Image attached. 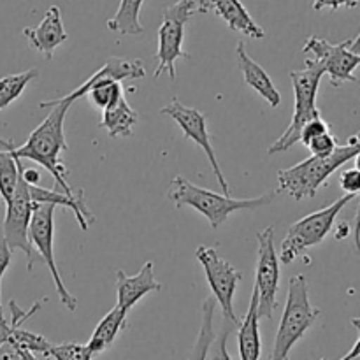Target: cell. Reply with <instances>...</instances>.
<instances>
[{"mask_svg":"<svg viewBox=\"0 0 360 360\" xmlns=\"http://www.w3.org/2000/svg\"><path fill=\"white\" fill-rule=\"evenodd\" d=\"M340 185L347 193H350V195H357L360 190L359 169L355 167V169H348V171H345L340 178Z\"/></svg>","mask_w":360,"mask_h":360,"instance_id":"obj_30","label":"cell"},{"mask_svg":"<svg viewBox=\"0 0 360 360\" xmlns=\"http://www.w3.org/2000/svg\"><path fill=\"white\" fill-rule=\"evenodd\" d=\"M197 6V14L210 13V0H195Z\"/></svg>","mask_w":360,"mask_h":360,"instance_id":"obj_34","label":"cell"},{"mask_svg":"<svg viewBox=\"0 0 360 360\" xmlns=\"http://www.w3.org/2000/svg\"><path fill=\"white\" fill-rule=\"evenodd\" d=\"M37 76V69H28L25 70V72L2 77V79H0V112L6 108H9L16 98H20V95L25 91V88H27Z\"/></svg>","mask_w":360,"mask_h":360,"instance_id":"obj_23","label":"cell"},{"mask_svg":"<svg viewBox=\"0 0 360 360\" xmlns=\"http://www.w3.org/2000/svg\"><path fill=\"white\" fill-rule=\"evenodd\" d=\"M214 309H217V301L213 297L206 299L202 304V323H200L199 334H197L195 345L192 348L188 360H206L210 348L213 345L214 338H217V330H214L213 320H214Z\"/></svg>","mask_w":360,"mask_h":360,"instance_id":"obj_22","label":"cell"},{"mask_svg":"<svg viewBox=\"0 0 360 360\" xmlns=\"http://www.w3.org/2000/svg\"><path fill=\"white\" fill-rule=\"evenodd\" d=\"M360 153V141L352 136L348 144L338 146L329 157H309L292 167L278 171V192L290 195L294 200L311 199L316 195L320 186L327 181L329 176L350 160L357 158Z\"/></svg>","mask_w":360,"mask_h":360,"instance_id":"obj_2","label":"cell"},{"mask_svg":"<svg viewBox=\"0 0 360 360\" xmlns=\"http://www.w3.org/2000/svg\"><path fill=\"white\" fill-rule=\"evenodd\" d=\"M55 210L56 206H53V204L34 202V211H32L30 225H28V241H30L32 252L39 253L37 262H42L48 266L53 281H55V290L58 294L60 302L69 311H76L77 299L67 290L55 260V250H53V239H55Z\"/></svg>","mask_w":360,"mask_h":360,"instance_id":"obj_8","label":"cell"},{"mask_svg":"<svg viewBox=\"0 0 360 360\" xmlns=\"http://www.w3.org/2000/svg\"><path fill=\"white\" fill-rule=\"evenodd\" d=\"M350 225H348V221H341L340 225H338L336 232H334V236H336L338 241H343V239L348 238V234H350Z\"/></svg>","mask_w":360,"mask_h":360,"instance_id":"obj_33","label":"cell"},{"mask_svg":"<svg viewBox=\"0 0 360 360\" xmlns=\"http://www.w3.org/2000/svg\"><path fill=\"white\" fill-rule=\"evenodd\" d=\"M329 130H330L329 123H327L326 120L322 118V116H319V118L311 120V122H308L304 127H302L301 136H299V141H302V143H304V146H306L309 141H313L315 137H319L320 134L329 132Z\"/></svg>","mask_w":360,"mask_h":360,"instance_id":"obj_28","label":"cell"},{"mask_svg":"<svg viewBox=\"0 0 360 360\" xmlns=\"http://www.w3.org/2000/svg\"><path fill=\"white\" fill-rule=\"evenodd\" d=\"M21 160L18 162V181L16 188H14L13 197H11L9 202L6 204V218H4V227L2 234L6 238L7 246H9L11 252L14 250H20L27 255L28 266L27 269H34V252H32L30 241H28V225H30L32 211H34V200L30 197V188H28L27 183L21 178Z\"/></svg>","mask_w":360,"mask_h":360,"instance_id":"obj_12","label":"cell"},{"mask_svg":"<svg viewBox=\"0 0 360 360\" xmlns=\"http://www.w3.org/2000/svg\"><path fill=\"white\" fill-rule=\"evenodd\" d=\"M11 260H13V252L7 246L6 238H4L2 231H0V319H4L2 313V278L6 274L7 267L11 266Z\"/></svg>","mask_w":360,"mask_h":360,"instance_id":"obj_29","label":"cell"},{"mask_svg":"<svg viewBox=\"0 0 360 360\" xmlns=\"http://www.w3.org/2000/svg\"><path fill=\"white\" fill-rule=\"evenodd\" d=\"M53 360H94L95 355L91 354L90 348L86 345L79 343H62V345H53L49 347L48 355Z\"/></svg>","mask_w":360,"mask_h":360,"instance_id":"obj_25","label":"cell"},{"mask_svg":"<svg viewBox=\"0 0 360 360\" xmlns=\"http://www.w3.org/2000/svg\"><path fill=\"white\" fill-rule=\"evenodd\" d=\"M137 116H139L137 111L130 108L125 95H123L115 105L102 111V118L98 125L111 137H130L134 134V127L137 125V120H139Z\"/></svg>","mask_w":360,"mask_h":360,"instance_id":"obj_20","label":"cell"},{"mask_svg":"<svg viewBox=\"0 0 360 360\" xmlns=\"http://www.w3.org/2000/svg\"><path fill=\"white\" fill-rule=\"evenodd\" d=\"M144 0H122L118 11L111 20H108V28L111 32L122 35H137L143 34L144 27L139 21L141 7Z\"/></svg>","mask_w":360,"mask_h":360,"instance_id":"obj_21","label":"cell"},{"mask_svg":"<svg viewBox=\"0 0 360 360\" xmlns=\"http://www.w3.org/2000/svg\"><path fill=\"white\" fill-rule=\"evenodd\" d=\"M236 329H238V326H236V323H232L231 320L224 319V326H221L220 333H218L217 338H214V341H213V345H211L210 354H207L206 360H232L231 355H229V350H227V340Z\"/></svg>","mask_w":360,"mask_h":360,"instance_id":"obj_26","label":"cell"},{"mask_svg":"<svg viewBox=\"0 0 360 360\" xmlns=\"http://www.w3.org/2000/svg\"><path fill=\"white\" fill-rule=\"evenodd\" d=\"M23 35L27 37L32 49L44 55V58L51 60L53 55H55V49L69 39V34H67L65 27H63L60 7H49L41 23L37 27H25Z\"/></svg>","mask_w":360,"mask_h":360,"instance_id":"obj_14","label":"cell"},{"mask_svg":"<svg viewBox=\"0 0 360 360\" xmlns=\"http://www.w3.org/2000/svg\"><path fill=\"white\" fill-rule=\"evenodd\" d=\"M195 257L202 266L207 285L224 313V319L239 326L241 320L234 311V295L239 281L243 280V273L218 253L217 246H199L195 250Z\"/></svg>","mask_w":360,"mask_h":360,"instance_id":"obj_9","label":"cell"},{"mask_svg":"<svg viewBox=\"0 0 360 360\" xmlns=\"http://www.w3.org/2000/svg\"><path fill=\"white\" fill-rule=\"evenodd\" d=\"M359 0H313V9L323 11V9H333L338 11L340 7H357Z\"/></svg>","mask_w":360,"mask_h":360,"instance_id":"obj_31","label":"cell"},{"mask_svg":"<svg viewBox=\"0 0 360 360\" xmlns=\"http://www.w3.org/2000/svg\"><path fill=\"white\" fill-rule=\"evenodd\" d=\"M260 316H259V295L255 287L252 290L248 311L238 326V347L241 360H260L262 354V340H260Z\"/></svg>","mask_w":360,"mask_h":360,"instance_id":"obj_17","label":"cell"},{"mask_svg":"<svg viewBox=\"0 0 360 360\" xmlns=\"http://www.w3.org/2000/svg\"><path fill=\"white\" fill-rule=\"evenodd\" d=\"M193 14H197L195 0H178L164 9L162 25L158 28V48L155 55L158 65L155 69V77H160L162 72H167L169 79L174 83L176 62L179 58H190L183 48V42H185V25Z\"/></svg>","mask_w":360,"mask_h":360,"instance_id":"obj_7","label":"cell"},{"mask_svg":"<svg viewBox=\"0 0 360 360\" xmlns=\"http://www.w3.org/2000/svg\"><path fill=\"white\" fill-rule=\"evenodd\" d=\"M354 360H359V359H354Z\"/></svg>","mask_w":360,"mask_h":360,"instance_id":"obj_36","label":"cell"},{"mask_svg":"<svg viewBox=\"0 0 360 360\" xmlns=\"http://www.w3.org/2000/svg\"><path fill=\"white\" fill-rule=\"evenodd\" d=\"M69 108L70 104L53 105V108H49L51 111L46 116L44 122L32 130L27 143L21 144V146H14L13 141L0 137V148L9 151L14 158H20V160L28 158V160L41 164L55 178L56 185L60 186L63 195H67L69 199H77V197L84 195V190H76L74 186H70V183L67 181V172L69 171L60 160V153L69 150L65 141V130H63Z\"/></svg>","mask_w":360,"mask_h":360,"instance_id":"obj_1","label":"cell"},{"mask_svg":"<svg viewBox=\"0 0 360 360\" xmlns=\"http://www.w3.org/2000/svg\"><path fill=\"white\" fill-rule=\"evenodd\" d=\"M259 252H257L255 290L259 295V316L269 320L278 306L276 295L280 290V259L274 248V225L262 229L257 234Z\"/></svg>","mask_w":360,"mask_h":360,"instance_id":"obj_11","label":"cell"},{"mask_svg":"<svg viewBox=\"0 0 360 360\" xmlns=\"http://www.w3.org/2000/svg\"><path fill=\"white\" fill-rule=\"evenodd\" d=\"M213 11L217 16L227 23L231 30L239 32L243 35H248L252 39H264L266 32L262 27L255 23L241 0H210V13Z\"/></svg>","mask_w":360,"mask_h":360,"instance_id":"obj_18","label":"cell"},{"mask_svg":"<svg viewBox=\"0 0 360 360\" xmlns=\"http://www.w3.org/2000/svg\"><path fill=\"white\" fill-rule=\"evenodd\" d=\"M359 42V34L355 37L348 39V41L340 42V44H330L326 39L311 35L306 41L302 51L315 55L313 60H316L323 67V72L329 74L330 84L338 88L340 84L347 83V81L357 83V77L354 76V70L357 69L360 63Z\"/></svg>","mask_w":360,"mask_h":360,"instance_id":"obj_10","label":"cell"},{"mask_svg":"<svg viewBox=\"0 0 360 360\" xmlns=\"http://www.w3.org/2000/svg\"><path fill=\"white\" fill-rule=\"evenodd\" d=\"M18 162L20 158H14L7 150L0 148V197L4 202H9L13 197L14 188L18 181Z\"/></svg>","mask_w":360,"mask_h":360,"instance_id":"obj_24","label":"cell"},{"mask_svg":"<svg viewBox=\"0 0 360 360\" xmlns=\"http://www.w3.org/2000/svg\"><path fill=\"white\" fill-rule=\"evenodd\" d=\"M355 197L357 195L347 193V195L334 200L330 206L323 207V210L320 211H315V213L308 214V217L295 221V224L288 229L283 241H281V253L278 255L280 262L288 266V264L294 262L297 257H301L302 253L308 252L309 248L323 243V239L329 236V232H333L334 221H336L338 214H340L341 211H343V207L347 206L350 200H354Z\"/></svg>","mask_w":360,"mask_h":360,"instance_id":"obj_6","label":"cell"},{"mask_svg":"<svg viewBox=\"0 0 360 360\" xmlns=\"http://www.w3.org/2000/svg\"><path fill=\"white\" fill-rule=\"evenodd\" d=\"M320 313L322 311L309 302L308 280L304 274L292 276L288 283L287 304L281 315L269 360H290L292 348L311 329Z\"/></svg>","mask_w":360,"mask_h":360,"instance_id":"obj_4","label":"cell"},{"mask_svg":"<svg viewBox=\"0 0 360 360\" xmlns=\"http://www.w3.org/2000/svg\"><path fill=\"white\" fill-rule=\"evenodd\" d=\"M127 315H129V311L115 306V308L98 322L94 334H91L90 341L86 343V347L90 348L91 354L101 355L112 347V343L116 341L118 334L127 329Z\"/></svg>","mask_w":360,"mask_h":360,"instance_id":"obj_19","label":"cell"},{"mask_svg":"<svg viewBox=\"0 0 360 360\" xmlns=\"http://www.w3.org/2000/svg\"><path fill=\"white\" fill-rule=\"evenodd\" d=\"M162 285L155 280V264L146 262L136 276H127L125 271L116 273V306L130 311L144 295L151 292H160Z\"/></svg>","mask_w":360,"mask_h":360,"instance_id":"obj_15","label":"cell"},{"mask_svg":"<svg viewBox=\"0 0 360 360\" xmlns=\"http://www.w3.org/2000/svg\"><path fill=\"white\" fill-rule=\"evenodd\" d=\"M160 112L162 115L169 116L171 120H174V122L178 123L179 129L183 130L185 139H192L193 143H195L197 146L206 153L221 192H224V195L231 197V186H229L227 179H225L224 172H221L220 164H218L217 160V155H214L213 146H211V137H210V130H207L206 115L200 112L199 109L188 108V105H185L183 102H179L178 98H172L165 108L160 109Z\"/></svg>","mask_w":360,"mask_h":360,"instance_id":"obj_13","label":"cell"},{"mask_svg":"<svg viewBox=\"0 0 360 360\" xmlns=\"http://www.w3.org/2000/svg\"><path fill=\"white\" fill-rule=\"evenodd\" d=\"M236 56H238V67L241 69L245 83L248 84L252 90H255L271 108L276 109L278 105L281 104V94L278 91L276 84L273 83L269 74L266 72V69H262V67L248 55V51H246L245 48V42H238Z\"/></svg>","mask_w":360,"mask_h":360,"instance_id":"obj_16","label":"cell"},{"mask_svg":"<svg viewBox=\"0 0 360 360\" xmlns=\"http://www.w3.org/2000/svg\"><path fill=\"white\" fill-rule=\"evenodd\" d=\"M276 192H267L264 195L253 197V199H232V197L220 195L207 188L193 185L185 176H176L171 181L167 190V199L174 202V206H188L199 211L202 217L207 218L211 229H218L227 221L231 214L238 211H255L259 207L267 206L273 202Z\"/></svg>","mask_w":360,"mask_h":360,"instance_id":"obj_3","label":"cell"},{"mask_svg":"<svg viewBox=\"0 0 360 360\" xmlns=\"http://www.w3.org/2000/svg\"><path fill=\"white\" fill-rule=\"evenodd\" d=\"M323 67L316 60L308 58L304 62V69L290 70V81L294 86V115L290 125L287 127L280 139L274 141L267 150V155L285 153L294 144L299 143L302 127L311 120L319 118L320 109L316 108V95H319L320 81L323 77Z\"/></svg>","mask_w":360,"mask_h":360,"instance_id":"obj_5","label":"cell"},{"mask_svg":"<svg viewBox=\"0 0 360 360\" xmlns=\"http://www.w3.org/2000/svg\"><path fill=\"white\" fill-rule=\"evenodd\" d=\"M322 360H326V359H322Z\"/></svg>","mask_w":360,"mask_h":360,"instance_id":"obj_37","label":"cell"},{"mask_svg":"<svg viewBox=\"0 0 360 360\" xmlns=\"http://www.w3.org/2000/svg\"><path fill=\"white\" fill-rule=\"evenodd\" d=\"M21 178L28 186H37L41 181V172L37 169H21Z\"/></svg>","mask_w":360,"mask_h":360,"instance_id":"obj_32","label":"cell"},{"mask_svg":"<svg viewBox=\"0 0 360 360\" xmlns=\"http://www.w3.org/2000/svg\"><path fill=\"white\" fill-rule=\"evenodd\" d=\"M306 148L311 151V157L323 158V157H329V155L334 153V150L338 148V141L329 130V132L320 134L319 137H315L313 141H309V143L306 144Z\"/></svg>","mask_w":360,"mask_h":360,"instance_id":"obj_27","label":"cell"},{"mask_svg":"<svg viewBox=\"0 0 360 360\" xmlns=\"http://www.w3.org/2000/svg\"><path fill=\"white\" fill-rule=\"evenodd\" d=\"M13 350L16 352L20 360H39L34 354H30V352H27V350H21V348H13Z\"/></svg>","mask_w":360,"mask_h":360,"instance_id":"obj_35","label":"cell"}]
</instances>
